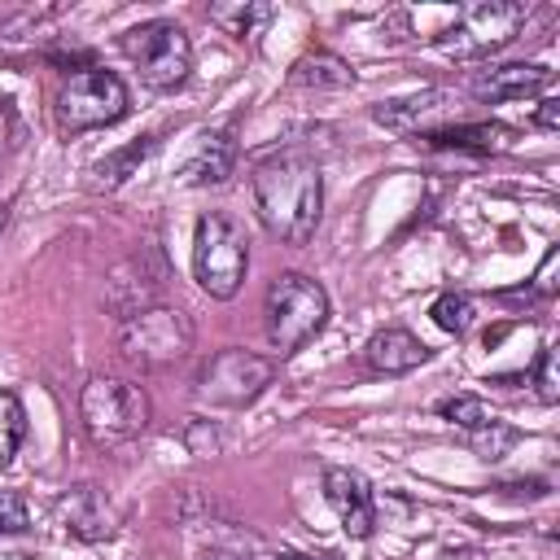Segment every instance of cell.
<instances>
[{
    "instance_id": "cell-1",
    "label": "cell",
    "mask_w": 560,
    "mask_h": 560,
    "mask_svg": "<svg viewBox=\"0 0 560 560\" xmlns=\"http://www.w3.org/2000/svg\"><path fill=\"white\" fill-rule=\"evenodd\" d=\"M254 210L284 245H306L324 214V175L302 153H271L254 166Z\"/></svg>"
},
{
    "instance_id": "cell-32",
    "label": "cell",
    "mask_w": 560,
    "mask_h": 560,
    "mask_svg": "<svg viewBox=\"0 0 560 560\" xmlns=\"http://www.w3.org/2000/svg\"><path fill=\"white\" fill-rule=\"evenodd\" d=\"M201 560H262V556H254V551H236V547H214V551H206Z\"/></svg>"
},
{
    "instance_id": "cell-6",
    "label": "cell",
    "mask_w": 560,
    "mask_h": 560,
    "mask_svg": "<svg viewBox=\"0 0 560 560\" xmlns=\"http://www.w3.org/2000/svg\"><path fill=\"white\" fill-rule=\"evenodd\" d=\"M118 44L136 61L140 79L153 92H175L192 74V39H188L184 26H175L166 18H153V22H140V26L122 31Z\"/></svg>"
},
{
    "instance_id": "cell-3",
    "label": "cell",
    "mask_w": 560,
    "mask_h": 560,
    "mask_svg": "<svg viewBox=\"0 0 560 560\" xmlns=\"http://www.w3.org/2000/svg\"><path fill=\"white\" fill-rule=\"evenodd\" d=\"M324 324H328V289H324L315 276L284 271V276H276V280L267 284V298H262V328H267L271 350L293 354V350H302Z\"/></svg>"
},
{
    "instance_id": "cell-7",
    "label": "cell",
    "mask_w": 560,
    "mask_h": 560,
    "mask_svg": "<svg viewBox=\"0 0 560 560\" xmlns=\"http://www.w3.org/2000/svg\"><path fill=\"white\" fill-rule=\"evenodd\" d=\"M525 4L521 0H477V4H464L455 13V22L433 35L442 52L459 57V61H477V57H490L499 48H508L525 22Z\"/></svg>"
},
{
    "instance_id": "cell-24",
    "label": "cell",
    "mask_w": 560,
    "mask_h": 560,
    "mask_svg": "<svg viewBox=\"0 0 560 560\" xmlns=\"http://www.w3.org/2000/svg\"><path fill=\"white\" fill-rule=\"evenodd\" d=\"M438 416L451 420V424H459V429H468V433L490 420V411H486V402L477 394H451V398H442L438 402Z\"/></svg>"
},
{
    "instance_id": "cell-11",
    "label": "cell",
    "mask_w": 560,
    "mask_h": 560,
    "mask_svg": "<svg viewBox=\"0 0 560 560\" xmlns=\"http://www.w3.org/2000/svg\"><path fill=\"white\" fill-rule=\"evenodd\" d=\"M324 499H328V508L337 512V521H341V529L350 538H372V529H376V494H372L363 472L337 468V464L324 468Z\"/></svg>"
},
{
    "instance_id": "cell-29",
    "label": "cell",
    "mask_w": 560,
    "mask_h": 560,
    "mask_svg": "<svg viewBox=\"0 0 560 560\" xmlns=\"http://www.w3.org/2000/svg\"><path fill=\"white\" fill-rule=\"evenodd\" d=\"M499 490H508L512 499H542V494H547V481H542V477H525V481H508V486H499Z\"/></svg>"
},
{
    "instance_id": "cell-20",
    "label": "cell",
    "mask_w": 560,
    "mask_h": 560,
    "mask_svg": "<svg viewBox=\"0 0 560 560\" xmlns=\"http://www.w3.org/2000/svg\"><path fill=\"white\" fill-rule=\"evenodd\" d=\"M293 88H350L354 83V70L337 57V52H306L293 74H289Z\"/></svg>"
},
{
    "instance_id": "cell-15",
    "label": "cell",
    "mask_w": 560,
    "mask_h": 560,
    "mask_svg": "<svg viewBox=\"0 0 560 560\" xmlns=\"http://www.w3.org/2000/svg\"><path fill=\"white\" fill-rule=\"evenodd\" d=\"M363 359H368V368L381 372V376H407V372H416L420 363H429L433 350H429L411 328L389 324V328L372 332V341L363 346Z\"/></svg>"
},
{
    "instance_id": "cell-33",
    "label": "cell",
    "mask_w": 560,
    "mask_h": 560,
    "mask_svg": "<svg viewBox=\"0 0 560 560\" xmlns=\"http://www.w3.org/2000/svg\"><path fill=\"white\" fill-rule=\"evenodd\" d=\"M280 560H328V556H298V551H284Z\"/></svg>"
},
{
    "instance_id": "cell-2",
    "label": "cell",
    "mask_w": 560,
    "mask_h": 560,
    "mask_svg": "<svg viewBox=\"0 0 560 560\" xmlns=\"http://www.w3.org/2000/svg\"><path fill=\"white\" fill-rule=\"evenodd\" d=\"M149 416H153L149 394L136 381H122V376H92L83 385V394H79L83 433L101 451L136 442L149 429Z\"/></svg>"
},
{
    "instance_id": "cell-21",
    "label": "cell",
    "mask_w": 560,
    "mask_h": 560,
    "mask_svg": "<svg viewBox=\"0 0 560 560\" xmlns=\"http://www.w3.org/2000/svg\"><path fill=\"white\" fill-rule=\"evenodd\" d=\"M429 315H433V324H438L442 332L464 337V332L472 328V319H477V302H472L468 293H459V289H446V293L429 306Z\"/></svg>"
},
{
    "instance_id": "cell-8",
    "label": "cell",
    "mask_w": 560,
    "mask_h": 560,
    "mask_svg": "<svg viewBox=\"0 0 560 560\" xmlns=\"http://www.w3.org/2000/svg\"><path fill=\"white\" fill-rule=\"evenodd\" d=\"M118 350L127 363H136L144 372L171 368L192 350V319L179 306H149V311L122 319Z\"/></svg>"
},
{
    "instance_id": "cell-25",
    "label": "cell",
    "mask_w": 560,
    "mask_h": 560,
    "mask_svg": "<svg viewBox=\"0 0 560 560\" xmlns=\"http://www.w3.org/2000/svg\"><path fill=\"white\" fill-rule=\"evenodd\" d=\"M534 385H538L542 402H560V354H556V346H542L538 368H534Z\"/></svg>"
},
{
    "instance_id": "cell-17",
    "label": "cell",
    "mask_w": 560,
    "mask_h": 560,
    "mask_svg": "<svg viewBox=\"0 0 560 560\" xmlns=\"http://www.w3.org/2000/svg\"><path fill=\"white\" fill-rule=\"evenodd\" d=\"M236 171V136L228 127H214V131H201L192 158L184 162V179L197 184V188H219L228 184V175Z\"/></svg>"
},
{
    "instance_id": "cell-9",
    "label": "cell",
    "mask_w": 560,
    "mask_h": 560,
    "mask_svg": "<svg viewBox=\"0 0 560 560\" xmlns=\"http://www.w3.org/2000/svg\"><path fill=\"white\" fill-rule=\"evenodd\" d=\"M276 376V363L254 350H219L197 372V402L206 407H249Z\"/></svg>"
},
{
    "instance_id": "cell-18",
    "label": "cell",
    "mask_w": 560,
    "mask_h": 560,
    "mask_svg": "<svg viewBox=\"0 0 560 560\" xmlns=\"http://www.w3.org/2000/svg\"><path fill=\"white\" fill-rule=\"evenodd\" d=\"M271 4L267 0H223V4H210L206 9V18L219 26V31H228V35H236V39H245V35H258L267 22H271Z\"/></svg>"
},
{
    "instance_id": "cell-22",
    "label": "cell",
    "mask_w": 560,
    "mask_h": 560,
    "mask_svg": "<svg viewBox=\"0 0 560 560\" xmlns=\"http://www.w3.org/2000/svg\"><path fill=\"white\" fill-rule=\"evenodd\" d=\"M516 429L512 424H503V420H486V424H477L472 433H468V446H472V455L477 459H486V464H499L512 446H516Z\"/></svg>"
},
{
    "instance_id": "cell-27",
    "label": "cell",
    "mask_w": 560,
    "mask_h": 560,
    "mask_svg": "<svg viewBox=\"0 0 560 560\" xmlns=\"http://www.w3.org/2000/svg\"><path fill=\"white\" fill-rule=\"evenodd\" d=\"M556 262H560V249H547L542 267H538V271H534V280L521 289V293H525V302H534V298H551V293H556V280H551V276H556Z\"/></svg>"
},
{
    "instance_id": "cell-23",
    "label": "cell",
    "mask_w": 560,
    "mask_h": 560,
    "mask_svg": "<svg viewBox=\"0 0 560 560\" xmlns=\"http://www.w3.org/2000/svg\"><path fill=\"white\" fill-rule=\"evenodd\" d=\"M22 438H26V411H22V398L9 394V389H0V468L18 455Z\"/></svg>"
},
{
    "instance_id": "cell-13",
    "label": "cell",
    "mask_w": 560,
    "mask_h": 560,
    "mask_svg": "<svg viewBox=\"0 0 560 560\" xmlns=\"http://www.w3.org/2000/svg\"><path fill=\"white\" fill-rule=\"evenodd\" d=\"M57 521L79 542H101V538H109L118 529V512L96 486H79L70 494H61L57 499Z\"/></svg>"
},
{
    "instance_id": "cell-4",
    "label": "cell",
    "mask_w": 560,
    "mask_h": 560,
    "mask_svg": "<svg viewBox=\"0 0 560 560\" xmlns=\"http://www.w3.org/2000/svg\"><path fill=\"white\" fill-rule=\"evenodd\" d=\"M245 271H249V236L245 228L223 214V210H210L197 219V236H192V276L197 284L228 302L241 293L245 284Z\"/></svg>"
},
{
    "instance_id": "cell-28",
    "label": "cell",
    "mask_w": 560,
    "mask_h": 560,
    "mask_svg": "<svg viewBox=\"0 0 560 560\" xmlns=\"http://www.w3.org/2000/svg\"><path fill=\"white\" fill-rule=\"evenodd\" d=\"M184 442H188V451H192L197 459H206V455H214V451H219V433H214V424H210V420H192V424L184 429Z\"/></svg>"
},
{
    "instance_id": "cell-34",
    "label": "cell",
    "mask_w": 560,
    "mask_h": 560,
    "mask_svg": "<svg viewBox=\"0 0 560 560\" xmlns=\"http://www.w3.org/2000/svg\"><path fill=\"white\" fill-rule=\"evenodd\" d=\"M4 223H9V206H0V232H4Z\"/></svg>"
},
{
    "instance_id": "cell-26",
    "label": "cell",
    "mask_w": 560,
    "mask_h": 560,
    "mask_svg": "<svg viewBox=\"0 0 560 560\" xmlns=\"http://www.w3.org/2000/svg\"><path fill=\"white\" fill-rule=\"evenodd\" d=\"M22 529H31L26 499L18 490H0V534H22Z\"/></svg>"
},
{
    "instance_id": "cell-16",
    "label": "cell",
    "mask_w": 560,
    "mask_h": 560,
    "mask_svg": "<svg viewBox=\"0 0 560 560\" xmlns=\"http://www.w3.org/2000/svg\"><path fill=\"white\" fill-rule=\"evenodd\" d=\"M429 149H455V153H477V158H486V153H503L512 140H516V131L508 127V122H446V127H438V131H424L420 136Z\"/></svg>"
},
{
    "instance_id": "cell-31",
    "label": "cell",
    "mask_w": 560,
    "mask_h": 560,
    "mask_svg": "<svg viewBox=\"0 0 560 560\" xmlns=\"http://www.w3.org/2000/svg\"><path fill=\"white\" fill-rule=\"evenodd\" d=\"M13 136H18V122H13V109L9 105H0V153L13 144Z\"/></svg>"
},
{
    "instance_id": "cell-5",
    "label": "cell",
    "mask_w": 560,
    "mask_h": 560,
    "mask_svg": "<svg viewBox=\"0 0 560 560\" xmlns=\"http://www.w3.org/2000/svg\"><path fill=\"white\" fill-rule=\"evenodd\" d=\"M127 109H131V92L105 66H83V70L66 74V83L57 92V127L66 136H83V131L109 127Z\"/></svg>"
},
{
    "instance_id": "cell-10",
    "label": "cell",
    "mask_w": 560,
    "mask_h": 560,
    "mask_svg": "<svg viewBox=\"0 0 560 560\" xmlns=\"http://www.w3.org/2000/svg\"><path fill=\"white\" fill-rule=\"evenodd\" d=\"M166 280V262L158 249H140L131 254L127 262H118L109 276H105V306L118 315V319H131L149 306H158V289Z\"/></svg>"
},
{
    "instance_id": "cell-19",
    "label": "cell",
    "mask_w": 560,
    "mask_h": 560,
    "mask_svg": "<svg viewBox=\"0 0 560 560\" xmlns=\"http://www.w3.org/2000/svg\"><path fill=\"white\" fill-rule=\"evenodd\" d=\"M153 149H158V140H153V136H144V140H136V144H127V149H118V153L101 158V162L92 166V188H96V192H114L118 184H127V179L136 175V166H140Z\"/></svg>"
},
{
    "instance_id": "cell-30",
    "label": "cell",
    "mask_w": 560,
    "mask_h": 560,
    "mask_svg": "<svg viewBox=\"0 0 560 560\" xmlns=\"http://www.w3.org/2000/svg\"><path fill=\"white\" fill-rule=\"evenodd\" d=\"M534 122H538L542 131H556V127H560V101H556V96L538 101V114H534Z\"/></svg>"
},
{
    "instance_id": "cell-12",
    "label": "cell",
    "mask_w": 560,
    "mask_h": 560,
    "mask_svg": "<svg viewBox=\"0 0 560 560\" xmlns=\"http://www.w3.org/2000/svg\"><path fill=\"white\" fill-rule=\"evenodd\" d=\"M455 101H459V96H455L451 88H424V92H416V96L381 101V105L372 109V118H376L381 127H389V131H416V136H424V131L446 127Z\"/></svg>"
},
{
    "instance_id": "cell-14",
    "label": "cell",
    "mask_w": 560,
    "mask_h": 560,
    "mask_svg": "<svg viewBox=\"0 0 560 560\" xmlns=\"http://www.w3.org/2000/svg\"><path fill=\"white\" fill-rule=\"evenodd\" d=\"M542 88H551V70H547V66H534V61L490 66V70H477L472 83H468V92H472L477 101H490V105H499V101H521V96H534V92H542Z\"/></svg>"
}]
</instances>
